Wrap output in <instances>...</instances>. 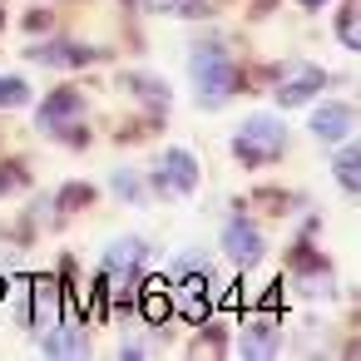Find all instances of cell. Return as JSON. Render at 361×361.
I'll use <instances>...</instances> for the list:
<instances>
[{"mask_svg":"<svg viewBox=\"0 0 361 361\" xmlns=\"http://www.w3.org/2000/svg\"><path fill=\"white\" fill-rule=\"evenodd\" d=\"M40 351H45V356H90V326H80V322H55L50 331H40Z\"/></svg>","mask_w":361,"mask_h":361,"instance_id":"cell-12","label":"cell"},{"mask_svg":"<svg viewBox=\"0 0 361 361\" xmlns=\"http://www.w3.org/2000/svg\"><path fill=\"white\" fill-rule=\"evenodd\" d=\"M35 65H55V70H80V65H94L99 50L90 45H70V40H45V45H30L25 50Z\"/></svg>","mask_w":361,"mask_h":361,"instance_id":"cell-11","label":"cell"},{"mask_svg":"<svg viewBox=\"0 0 361 361\" xmlns=\"http://www.w3.org/2000/svg\"><path fill=\"white\" fill-rule=\"evenodd\" d=\"M144 6H149L154 16H173V20H203V16H208L203 0H144Z\"/></svg>","mask_w":361,"mask_h":361,"instance_id":"cell-14","label":"cell"},{"mask_svg":"<svg viewBox=\"0 0 361 361\" xmlns=\"http://www.w3.org/2000/svg\"><path fill=\"white\" fill-rule=\"evenodd\" d=\"M25 307H20V322H25V331H50L55 322H60V282L55 277H30L25 282Z\"/></svg>","mask_w":361,"mask_h":361,"instance_id":"cell-3","label":"cell"},{"mask_svg":"<svg viewBox=\"0 0 361 361\" xmlns=\"http://www.w3.org/2000/svg\"><path fill=\"white\" fill-rule=\"evenodd\" d=\"M287 149V124L272 114H247V124L233 134V154L243 164H272Z\"/></svg>","mask_w":361,"mask_h":361,"instance_id":"cell-2","label":"cell"},{"mask_svg":"<svg viewBox=\"0 0 361 361\" xmlns=\"http://www.w3.org/2000/svg\"><path fill=\"white\" fill-rule=\"evenodd\" d=\"M80 114H85V99L75 90H55L45 104H40V129L45 134H65V129H80Z\"/></svg>","mask_w":361,"mask_h":361,"instance_id":"cell-7","label":"cell"},{"mask_svg":"<svg viewBox=\"0 0 361 361\" xmlns=\"http://www.w3.org/2000/svg\"><path fill=\"white\" fill-rule=\"evenodd\" d=\"M6 188H11V173H0V193H6Z\"/></svg>","mask_w":361,"mask_h":361,"instance_id":"cell-21","label":"cell"},{"mask_svg":"<svg viewBox=\"0 0 361 361\" xmlns=\"http://www.w3.org/2000/svg\"><path fill=\"white\" fill-rule=\"evenodd\" d=\"M159 188L173 193V198H188L198 188V159L188 149H169L164 164H159Z\"/></svg>","mask_w":361,"mask_h":361,"instance_id":"cell-5","label":"cell"},{"mask_svg":"<svg viewBox=\"0 0 361 361\" xmlns=\"http://www.w3.org/2000/svg\"><path fill=\"white\" fill-rule=\"evenodd\" d=\"M336 35H341L346 50H361V35H356V0H346V6H341V16H336Z\"/></svg>","mask_w":361,"mask_h":361,"instance_id":"cell-17","label":"cell"},{"mask_svg":"<svg viewBox=\"0 0 361 361\" xmlns=\"http://www.w3.org/2000/svg\"><path fill=\"white\" fill-rule=\"evenodd\" d=\"M223 252H228L238 267H252V262L262 257V233H257V223L228 218V223H223Z\"/></svg>","mask_w":361,"mask_h":361,"instance_id":"cell-9","label":"cell"},{"mask_svg":"<svg viewBox=\"0 0 361 361\" xmlns=\"http://www.w3.org/2000/svg\"><path fill=\"white\" fill-rule=\"evenodd\" d=\"M129 85L139 90V99H149V104H164L169 94H164V85L159 80H149V75H129Z\"/></svg>","mask_w":361,"mask_h":361,"instance_id":"cell-18","label":"cell"},{"mask_svg":"<svg viewBox=\"0 0 361 361\" xmlns=\"http://www.w3.org/2000/svg\"><path fill=\"white\" fill-rule=\"evenodd\" d=\"M297 6H302V11H322V6H326V0H297Z\"/></svg>","mask_w":361,"mask_h":361,"instance_id":"cell-20","label":"cell"},{"mask_svg":"<svg viewBox=\"0 0 361 361\" xmlns=\"http://www.w3.org/2000/svg\"><path fill=\"white\" fill-rule=\"evenodd\" d=\"M188 75H193V90H198V104H203V109H218V104L233 99V90H238L233 60H228L223 50H208V45H198V50L188 55Z\"/></svg>","mask_w":361,"mask_h":361,"instance_id":"cell-1","label":"cell"},{"mask_svg":"<svg viewBox=\"0 0 361 361\" xmlns=\"http://www.w3.org/2000/svg\"><path fill=\"white\" fill-rule=\"evenodd\" d=\"M139 292H144V317H149V322H164L169 307H173V297H169V277H149Z\"/></svg>","mask_w":361,"mask_h":361,"instance_id":"cell-13","label":"cell"},{"mask_svg":"<svg viewBox=\"0 0 361 361\" xmlns=\"http://www.w3.org/2000/svg\"><path fill=\"white\" fill-rule=\"evenodd\" d=\"M114 193H119V198H139V203H144V188H139V178H134V173H114Z\"/></svg>","mask_w":361,"mask_h":361,"instance_id":"cell-19","label":"cell"},{"mask_svg":"<svg viewBox=\"0 0 361 361\" xmlns=\"http://www.w3.org/2000/svg\"><path fill=\"white\" fill-rule=\"evenodd\" d=\"M331 169H336V183H341L346 193H356V144H351V139H346V149L336 154Z\"/></svg>","mask_w":361,"mask_h":361,"instance_id":"cell-16","label":"cell"},{"mask_svg":"<svg viewBox=\"0 0 361 361\" xmlns=\"http://www.w3.org/2000/svg\"><path fill=\"white\" fill-rule=\"evenodd\" d=\"M322 85H326V75H322L317 65H287V75L277 80V104H282V109H297V104H307Z\"/></svg>","mask_w":361,"mask_h":361,"instance_id":"cell-6","label":"cell"},{"mask_svg":"<svg viewBox=\"0 0 361 361\" xmlns=\"http://www.w3.org/2000/svg\"><path fill=\"white\" fill-rule=\"evenodd\" d=\"M149 262V243L144 238H114L104 247V282H134Z\"/></svg>","mask_w":361,"mask_h":361,"instance_id":"cell-4","label":"cell"},{"mask_svg":"<svg viewBox=\"0 0 361 361\" xmlns=\"http://www.w3.org/2000/svg\"><path fill=\"white\" fill-rule=\"evenodd\" d=\"M282 351V326L272 317H257V322H243V336H238V356L247 361H262V356H277Z\"/></svg>","mask_w":361,"mask_h":361,"instance_id":"cell-10","label":"cell"},{"mask_svg":"<svg viewBox=\"0 0 361 361\" xmlns=\"http://www.w3.org/2000/svg\"><path fill=\"white\" fill-rule=\"evenodd\" d=\"M30 99V85L20 75H0V109H20Z\"/></svg>","mask_w":361,"mask_h":361,"instance_id":"cell-15","label":"cell"},{"mask_svg":"<svg viewBox=\"0 0 361 361\" xmlns=\"http://www.w3.org/2000/svg\"><path fill=\"white\" fill-rule=\"evenodd\" d=\"M322 144H346L351 139V129H356V109L346 104V99H331V104H322L317 114H312V124H307Z\"/></svg>","mask_w":361,"mask_h":361,"instance_id":"cell-8","label":"cell"}]
</instances>
